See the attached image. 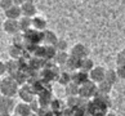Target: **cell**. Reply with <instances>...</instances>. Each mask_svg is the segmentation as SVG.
<instances>
[{
  "instance_id": "cell-1",
  "label": "cell",
  "mask_w": 125,
  "mask_h": 116,
  "mask_svg": "<svg viewBox=\"0 0 125 116\" xmlns=\"http://www.w3.org/2000/svg\"><path fill=\"white\" fill-rule=\"evenodd\" d=\"M18 83L13 79L12 76H5L3 77L1 80V85H0V90H1V95L4 97H12L16 95L18 92H20V88H18Z\"/></svg>"
},
{
  "instance_id": "cell-2",
  "label": "cell",
  "mask_w": 125,
  "mask_h": 116,
  "mask_svg": "<svg viewBox=\"0 0 125 116\" xmlns=\"http://www.w3.org/2000/svg\"><path fill=\"white\" fill-rule=\"evenodd\" d=\"M108 107L98 99H92L86 107V116H106L108 112Z\"/></svg>"
},
{
  "instance_id": "cell-3",
  "label": "cell",
  "mask_w": 125,
  "mask_h": 116,
  "mask_svg": "<svg viewBox=\"0 0 125 116\" xmlns=\"http://www.w3.org/2000/svg\"><path fill=\"white\" fill-rule=\"evenodd\" d=\"M98 93V85L93 81H88L85 83L84 85L80 86V90H79V97L84 99H90V98H94Z\"/></svg>"
},
{
  "instance_id": "cell-4",
  "label": "cell",
  "mask_w": 125,
  "mask_h": 116,
  "mask_svg": "<svg viewBox=\"0 0 125 116\" xmlns=\"http://www.w3.org/2000/svg\"><path fill=\"white\" fill-rule=\"evenodd\" d=\"M23 36H25L26 44H29V45H38V44H40L41 41H43V32L36 31L34 29L25 32Z\"/></svg>"
},
{
  "instance_id": "cell-5",
  "label": "cell",
  "mask_w": 125,
  "mask_h": 116,
  "mask_svg": "<svg viewBox=\"0 0 125 116\" xmlns=\"http://www.w3.org/2000/svg\"><path fill=\"white\" fill-rule=\"evenodd\" d=\"M18 95H20V98L22 99V102H25V103H31V102L35 99V93L32 90L31 84H25L22 88H20Z\"/></svg>"
},
{
  "instance_id": "cell-6",
  "label": "cell",
  "mask_w": 125,
  "mask_h": 116,
  "mask_svg": "<svg viewBox=\"0 0 125 116\" xmlns=\"http://www.w3.org/2000/svg\"><path fill=\"white\" fill-rule=\"evenodd\" d=\"M16 106L17 105H14L13 98L1 95V98H0V110H1V114H9L10 115L13 111H16Z\"/></svg>"
},
{
  "instance_id": "cell-7",
  "label": "cell",
  "mask_w": 125,
  "mask_h": 116,
  "mask_svg": "<svg viewBox=\"0 0 125 116\" xmlns=\"http://www.w3.org/2000/svg\"><path fill=\"white\" fill-rule=\"evenodd\" d=\"M106 71L107 70H104L103 67L101 66H95L92 71L89 72V77H90V81L95 83L97 85L99 84V83L104 81V77H106Z\"/></svg>"
},
{
  "instance_id": "cell-8",
  "label": "cell",
  "mask_w": 125,
  "mask_h": 116,
  "mask_svg": "<svg viewBox=\"0 0 125 116\" xmlns=\"http://www.w3.org/2000/svg\"><path fill=\"white\" fill-rule=\"evenodd\" d=\"M88 54H89V49H88L84 44H81V43L75 44L71 48V55H75V57L80 58V59L88 58Z\"/></svg>"
},
{
  "instance_id": "cell-9",
  "label": "cell",
  "mask_w": 125,
  "mask_h": 116,
  "mask_svg": "<svg viewBox=\"0 0 125 116\" xmlns=\"http://www.w3.org/2000/svg\"><path fill=\"white\" fill-rule=\"evenodd\" d=\"M3 29L7 34H10V35H17L20 32V23L18 21L14 20H5L3 23Z\"/></svg>"
},
{
  "instance_id": "cell-10",
  "label": "cell",
  "mask_w": 125,
  "mask_h": 116,
  "mask_svg": "<svg viewBox=\"0 0 125 116\" xmlns=\"http://www.w3.org/2000/svg\"><path fill=\"white\" fill-rule=\"evenodd\" d=\"M89 80H90L89 74L81 71V70H79V71H76V72H72V83L76 84L77 86L84 85L85 83H88Z\"/></svg>"
},
{
  "instance_id": "cell-11",
  "label": "cell",
  "mask_w": 125,
  "mask_h": 116,
  "mask_svg": "<svg viewBox=\"0 0 125 116\" xmlns=\"http://www.w3.org/2000/svg\"><path fill=\"white\" fill-rule=\"evenodd\" d=\"M21 9H22L23 17H27V18L36 17V7L32 1H23V4L21 5Z\"/></svg>"
},
{
  "instance_id": "cell-12",
  "label": "cell",
  "mask_w": 125,
  "mask_h": 116,
  "mask_svg": "<svg viewBox=\"0 0 125 116\" xmlns=\"http://www.w3.org/2000/svg\"><path fill=\"white\" fill-rule=\"evenodd\" d=\"M4 14H5L7 20H14V21H20L21 20V16H22V9L20 5H13L10 9H8L7 12H4Z\"/></svg>"
},
{
  "instance_id": "cell-13",
  "label": "cell",
  "mask_w": 125,
  "mask_h": 116,
  "mask_svg": "<svg viewBox=\"0 0 125 116\" xmlns=\"http://www.w3.org/2000/svg\"><path fill=\"white\" fill-rule=\"evenodd\" d=\"M8 53H9V55H10L12 59L20 61V59H22V57H23V54H25V49L22 48V46L12 44L10 46H9V49H8Z\"/></svg>"
},
{
  "instance_id": "cell-14",
  "label": "cell",
  "mask_w": 125,
  "mask_h": 116,
  "mask_svg": "<svg viewBox=\"0 0 125 116\" xmlns=\"http://www.w3.org/2000/svg\"><path fill=\"white\" fill-rule=\"evenodd\" d=\"M58 38L57 35L54 34L53 31L50 30H45L43 32V43H45V45H52V46H55L58 43Z\"/></svg>"
},
{
  "instance_id": "cell-15",
  "label": "cell",
  "mask_w": 125,
  "mask_h": 116,
  "mask_svg": "<svg viewBox=\"0 0 125 116\" xmlns=\"http://www.w3.org/2000/svg\"><path fill=\"white\" fill-rule=\"evenodd\" d=\"M16 115L17 116H31L32 115V110L30 103H25V102H21L16 106Z\"/></svg>"
},
{
  "instance_id": "cell-16",
  "label": "cell",
  "mask_w": 125,
  "mask_h": 116,
  "mask_svg": "<svg viewBox=\"0 0 125 116\" xmlns=\"http://www.w3.org/2000/svg\"><path fill=\"white\" fill-rule=\"evenodd\" d=\"M39 102L40 105L43 106V107H49L50 103H52V101L54 99L52 97V92H50V89H45L43 93H40L39 94Z\"/></svg>"
},
{
  "instance_id": "cell-17",
  "label": "cell",
  "mask_w": 125,
  "mask_h": 116,
  "mask_svg": "<svg viewBox=\"0 0 125 116\" xmlns=\"http://www.w3.org/2000/svg\"><path fill=\"white\" fill-rule=\"evenodd\" d=\"M81 62H83V59L70 54V58H68V61L66 63V68L71 70V71H73V72H76V71H79V70L81 68Z\"/></svg>"
},
{
  "instance_id": "cell-18",
  "label": "cell",
  "mask_w": 125,
  "mask_h": 116,
  "mask_svg": "<svg viewBox=\"0 0 125 116\" xmlns=\"http://www.w3.org/2000/svg\"><path fill=\"white\" fill-rule=\"evenodd\" d=\"M32 29L36 30V31L44 32L47 30V20L43 17H39V16L34 17L32 18Z\"/></svg>"
},
{
  "instance_id": "cell-19",
  "label": "cell",
  "mask_w": 125,
  "mask_h": 116,
  "mask_svg": "<svg viewBox=\"0 0 125 116\" xmlns=\"http://www.w3.org/2000/svg\"><path fill=\"white\" fill-rule=\"evenodd\" d=\"M66 107H67V106L64 105L61 99H58V98L53 99V101H52V103H50V106H49V108L52 110L53 112L58 114V115H61V114L63 112V110L66 108Z\"/></svg>"
},
{
  "instance_id": "cell-20",
  "label": "cell",
  "mask_w": 125,
  "mask_h": 116,
  "mask_svg": "<svg viewBox=\"0 0 125 116\" xmlns=\"http://www.w3.org/2000/svg\"><path fill=\"white\" fill-rule=\"evenodd\" d=\"M18 23H20V30L23 32H27L32 30V18H27V17H22L20 21H18Z\"/></svg>"
},
{
  "instance_id": "cell-21",
  "label": "cell",
  "mask_w": 125,
  "mask_h": 116,
  "mask_svg": "<svg viewBox=\"0 0 125 116\" xmlns=\"http://www.w3.org/2000/svg\"><path fill=\"white\" fill-rule=\"evenodd\" d=\"M61 85H64V86H67V85H70L71 83H72V74L70 72H67V71H63L59 74V76H58V80H57Z\"/></svg>"
},
{
  "instance_id": "cell-22",
  "label": "cell",
  "mask_w": 125,
  "mask_h": 116,
  "mask_svg": "<svg viewBox=\"0 0 125 116\" xmlns=\"http://www.w3.org/2000/svg\"><path fill=\"white\" fill-rule=\"evenodd\" d=\"M68 58H70V54H67L66 52H58L57 55H55V58H54V62L59 64V66H66V63L68 61Z\"/></svg>"
},
{
  "instance_id": "cell-23",
  "label": "cell",
  "mask_w": 125,
  "mask_h": 116,
  "mask_svg": "<svg viewBox=\"0 0 125 116\" xmlns=\"http://www.w3.org/2000/svg\"><path fill=\"white\" fill-rule=\"evenodd\" d=\"M95 66H94V62H93V59H90V58H85V59H83V62H81V71H84L86 74H89L92 70H93Z\"/></svg>"
},
{
  "instance_id": "cell-24",
  "label": "cell",
  "mask_w": 125,
  "mask_h": 116,
  "mask_svg": "<svg viewBox=\"0 0 125 116\" xmlns=\"http://www.w3.org/2000/svg\"><path fill=\"white\" fill-rule=\"evenodd\" d=\"M117 80V74H116V70H107L106 71V77H104V81H107L108 84L114 85Z\"/></svg>"
},
{
  "instance_id": "cell-25",
  "label": "cell",
  "mask_w": 125,
  "mask_h": 116,
  "mask_svg": "<svg viewBox=\"0 0 125 116\" xmlns=\"http://www.w3.org/2000/svg\"><path fill=\"white\" fill-rule=\"evenodd\" d=\"M79 90H80V86H77L76 84H73V83H71L70 85L66 86V94L68 97H77Z\"/></svg>"
},
{
  "instance_id": "cell-26",
  "label": "cell",
  "mask_w": 125,
  "mask_h": 116,
  "mask_svg": "<svg viewBox=\"0 0 125 116\" xmlns=\"http://www.w3.org/2000/svg\"><path fill=\"white\" fill-rule=\"evenodd\" d=\"M111 90H112V85L108 84L107 81H102L98 84V92L102 94H110Z\"/></svg>"
},
{
  "instance_id": "cell-27",
  "label": "cell",
  "mask_w": 125,
  "mask_h": 116,
  "mask_svg": "<svg viewBox=\"0 0 125 116\" xmlns=\"http://www.w3.org/2000/svg\"><path fill=\"white\" fill-rule=\"evenodd\" d=\"M30 106H31V110H32V114H38L39 111H40V108L43 107V106L40 105V102H39V99H34L30 103Z\"/></svg>"
},
{
  "instance_id": "cell-28",
  "label": "cell",
  "mask_w": 125,
  "mask_h": 116,
  "mask_svg": "<svg viewBox=\"0 0 125 116\" xmlns=\"http://www.w3.org/2000/svg\"><path fill=\"white\" fill-rule=\"evenodd\" d=\"M116 63H117V66H125V48L117 54Z\"/></svg>"
},
{
  "instance_id": "cell-29",
  "label": "cell",
  "mask_w": 125,
  "mask_h": 116,
  "mask_svg": "<svg viewBox=\"0 0 125 116\" xmlns=\"http://www.w3.org/2000/svg\"><path fill=\"white\" fill-rule=\"evenodd\" d=\"M13 5H14V1H12V0H1V3H0V7H1V9L4 12L10 9Z\"/></svg>"
},
{
  "instance_id": "cell-30",
  "label": "cell",
  "mask_w": 125,
  "mask_h": 116,
  "mask_svg": "<svg viewBox=\"0 0 125 116\" xmlns=\"http://www.w3.org/2000/svg\"><path fill=\"white\" fill-rule=\"evenodd\" d=\"M55 48H57L58 52H66V48H67V41L63 40V39H59L57 45H55Z\"/></svg>"
},
{
  "instance_id": "cell-31",
  "label": "cell",
  "mask_w": 125,
  "mask_h": 116,
  "mask_svg": "<svg viewBox=\"0 0 125 116\" xmlns=\"http://www.w3.org/2000/svg\"><path fill=\"white\" fill-rule=\"evenodd\" d=\"M116 74H117V77H120V79H125V66H117V68H116Z\"/></svg>"
},
{
  "instance_id": "cell-32",
  "label": "cell",
  "mask_w": 125,
  "mask_h": 116,
  "mask_svg": "<svg viewBox=\"0 0 125 116\" xmlns=\"http://www.w3.org/2000/svg\"><path fill=\"white\" fill-rule=\"evenodd\" d=\"M0 74H8V68H7V62H0Z\"/></svg>"
},
{
  "instance_id": "cell-33",
  "label": "cell",
  "mask_w": 125,
  "mask_h": 116,
  "mask_svg": "<svg viewBox=\"0 0 125 116\" xmlns=\"http://www.w3.org/2000/svg\"><path fill=\"white\" fill-rule=\"evenodd\" d=\"M106 116H116V115H115V114H112V112H108V114L106 115Z\"/></svg>"
},
{
  "instance_id": "cell-34",
  "label": "cell",
  "mask_w": 125,
  "mask_h": 116,
  "mask_svg": "<svg viewBox=\"0 0 125 116\" xmlns=\"http://www.w3.org/2000/svg\"><path fill=\"white\" fill-rule=\"evenodd\" d=\"M1 116H13V115H9V114H1Z\"/></svg>"
},
{
  "instance_id": "cell-35",
  "label": "cell",
  "mask_w": 125,
  "mask_h": 116,
  "mask_svg": "<svg viewBox=\"0 0 125 116\" xmlns=\"http://www.w3.org/2000/svg\"><path fill=\"white\" fill-rule=\"evenodd\" d=\"M31 116H39V115H38V114H32Z\"/></svg>"
},
{
  "instance_id": "cell-36",
  "label": "cell",
  "mask_w": 125,
  "mask_h": 116,
  "mask_svg": "<svg viewBox=\"0 0 125 116\" xmlns=\"http://www.w3.org/2000/svg\"><path fill=\"white\" fill-rule=\"evenodd\" d=\"M13 116H17V115H13Z\"/></svg>"
}]
</instances>
